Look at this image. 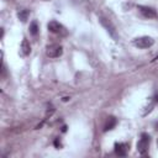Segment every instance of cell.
Instances as JSON below:
<instances>
[{
    "mask_svg": "<svg viewBox=\"0 0 158 158\" xmlns=\"http://www.w3.org/2000/svg\"><path fill=\"white\" fill-rule=\"evenodd\" d=\"M133 46L137 47V48H149L154 44V40L149 36H141V37H137L132 41Z\"/></svg>",
    "mask_w": 158,
    "mask_h": 158,
    "instance_id": "cell-1",
    "label": "cell"
},
{
    "mask_svg": "<svg viewBox=\"0 0 158 158\" xmlns=\"http://www.w3.org/2000/svg\"><path fill=\"white\" fill-rule=\"evenodd\" d=\"M47 28H48L49 32H52L54 35H59V36H65L68 33L67 30H65V27L62 23H59L58 21H54V20H52V21L48 22Z\"/></svg>",
    "mask_w": 158,
    "mask_h": 158,
    "instance_id": "cell-2",
    "label": "cell"
},
{
    "mask_svg": "<svg viewBox=\"0 0 158 158\" xmlns=\"http://www.w3.org/2000/svg\"><path fill=\"white\" fill-rule=\"evenodd\" d=\"M149 142H151V136L148 133H144L143 132L141 135L139 141L137 142V151L141 154H146V152L148 151V147H149Z\"/></svg>",
    "mask_w": 158,
    "mask_h": 158,
    "instance_id": "cell-3",
    "label": "cell"
},
{
    "mask_svg": "<svg viewBox=\"0 0 158 158\" xmlns=\"http://www.w3.org/2000/svg\"><path fill=\"white\" fill-rule=\"evenodd\" d=\"M62 53H63V47L60 44H51L46 48V54L49 58H57L62 56Z\"/></svg>",
    "mask_w": 158,
    "mask_h": 158,
    "instance_id": "cell-4",
    "label": "cell"
},
{
    "mask_svg": "<svg viewBox=\"0 0 158 158\" xmlns=\"http://www.w3.org/2000/svg\"><path fill=\"white\" fill-rule=\"evenodd\" d=\"M128 149H130L128 143H125V142H116L115 143V153L117 156H120V157L127 156Z\"/></svg>",
    "mask_w": 158,
    "mask_h": 158,
    "instance_id": "cell-5",
    "label": "cell"
},
{
    "mask_svg": "<svg viewBox=\"0 0 158 158\" xmlns=\"http://www.w3.org/2000/svg\"><path fill=\"white\" fill-rule=\"evenodd\" d=\"M138 10H139V12H141L144 17H147V19H154V17L158 16V15H157V11H156L153 7H149V6L138 5Z\"/></svg>",
    "mask_w": 158,
    "mask_h": 158,
    "instance_id": "cell-6",
    "label": "cell"
},
{
    "mask_svg": "<svg viewBox=\"0 0 158 158\" xmlns=\"http://www.w3.org/2000/svg\"><path fill=\"white\" fill-rule=\"evenodd\" d=\"M20 52H21V54L22 56H28L30 53H31V46H30V43H28V41L26 40V38H23L22 40V42H21V47H20Z\"/></svg>",
    "mask_w": 158,
    "mask_h": 158,
    "instance_id": "cell-7",
    "label": "cell"
},
{
    "mask_svg": "<svg viewBox=\"0 0 158 158\" xmlns=\"http://www.w3.org/2000/svg\"><path fill=\"white\" fill-rule=\"evenodd\" d=\"M100 21H101V23L105 26V28L107 30V32H109V33H110V35L116 40V38H117V36H116V31H115L114 26L111 25V22H110V21H107V20H105V19H101Z\"/></svg>",
    "mask_w": 158,
    "mask_h": 158,
    "instance_id": "cell-8",
    "label": "cell"
},
{
    "mask_svg": "<svg viewBox=\"0 0 158 158\" xmlns=\"http://www.w3.org/2000/svg\"><path fill=\"white\" fill-rule=\"evenodd\" d=\"M116 123H117V120H116L114 116L107 117L106 123H105V126H104V131H110V130H112V128L116 126Z\"/></svg>",
    "mask_w": 158,
    "mask_h": 158,
    "instance_id": "cell-9",
    "label": "cell"
},
{
    "mask_svg": "<svg viewBox=\"0 0 158 158\" xmlns=\"http://www.w3.org/2000/svg\"><path fill=\"white\" fill-rule=\"evenodd\" d=\"M153 107H154V100H149L148 101V104L143 107V111H142V116H147L152 110H153Z\"/></svg>",
    "mask_w": 158,
    "mask_h": 158,
    "instance_id": "cell-10",
    "label": "cell"
},
{
    "mask_svg": "<svg viewBox=\"0 0 158 158\" xmlns=\"http://www.w3.org/2000/svg\"><path fill=\"white\" fill-rule=\"evenodd\" d=\"M28 15H30V10H27V9H22V10H20V11L17 12V17H19L22 22H25V21L27 20Z\"/></svg>",
    "mask_w": 158,
    "mask_h": 158,
    "instance_id": "cell-11",
    "label": "cell"
},
{
    "mask_svg": "<svg viewBox=\"0 0 158 158\" xmlns=\"http://www.w3.org/2000/svg\"><path fill=\"white\" fill-rule=\"evenodd\" d=\"M30 33L32 36H36L38 33V23H37V21H32L30 23Z\"/></svg>",
    "mask_w": 158,
    "mask_h": 158,
    "instance_id": "cell-12",
    "label": "cell"
},
{
    "mask_svg": "<svg viewBox=\"0 0 158 158\" xmlns=\"http://www.w3.org/2000/svg\"><path fill=\"white\" fill-rule=\"evenodd\" d=\"M53 112H54V107H53L52 105H48V109H47V114H46V117H47L48 115L51 116Z\"/></svg>",
    "mask_w": 158,
    "mask_h": 158,
    "instance_id": "cell-13",
    "label": "cell"
},
{
    "mask_svg": "<svg viewBox=\"0 0 158 158\" xmlns=\"http://www.w3.org/2000/svg\"><path fill=\"white\" fill-rule=\"evenodd\" d=\"M54 146H56V147H59V146H60V142L58 141V138L54 141Z\"/></svg>",
    "mask_w": 158,
    "mask_h": 158,
    "instance_id": "cell-14",
    "label": "cell"
},
{
    "mask_svg": "<svg viewBox=\"0 0 158 158\" xmlns=\"http://www.w3.org/2000/svg\"><path fill=\"white\" fill-rule=\"evenodd\" d=\"M156 130H157V131H158V122H157V123H156Z\"/></svg>",
    "mask_w": 158,
    "mask_h": 158,
    "instance_id": "cell-15",
    "label": "cell"
},
{
    "mask_svg": "<svg viewBox=\"0 0 158 158\" xmlns=\"http://www.w3.org/2000/svg\"><path fill=\"white\" fill-rule=\"evenodd\" d=\"M157 59H158V56H157V57H156V58H154V59H153V60H157Z\"/></svg>",
    "mask_w": 158,
    "mask_h": 158,
    "instance_id": "cell-16",
    "label": "cell"
},
{
    "mask_svg": "<svg viewBox=\"0 0 158 158\" xmlns=\"http://www.w3.org/2000/svg\"><path fill=\"white\" fill-rule=\"evenodd\" d=\"M157 147H158V138H157Z\"/></svg>",
    "mask_w": 158,
    "mask_h": 158,
    "instance_id": "cell-17",
    "label": "cell"
}]
</instances>
